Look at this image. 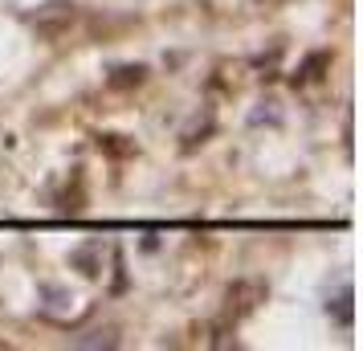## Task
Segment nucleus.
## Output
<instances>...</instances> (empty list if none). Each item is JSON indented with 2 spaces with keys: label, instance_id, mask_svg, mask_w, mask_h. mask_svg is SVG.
Segmentation results:
<instances>
[{
  "label": "nucleus",
  "instance_id": "obj_1",
  "mask_svg": "<svg viewBox=\"0 0 363 351\" xmlns=\"http://www.w3.org/2000/svg\"><path fill=\"white\" fill-rule=\"evenodd\" d=\"M74 25H78V4H74V0H45L33 17H29V29H33L41 41H57V37H66Z\"/></svg>",
  "mask_w": 363,
  "mask_h": 351
},
{
  "label": "nucleus",
  "instance_id": "obj_2",
  "mask_svg": "<svg viewBox=\"0 0 363 351\" xmlns=\"http://www.w3.org/2000/svg\"><path fill=\"white\" fill-rule=\"evenodd\" d=\"M265 294H269V290H265L262 278H241V282H233L229 290H225V318H229V323L249 318L265 302Z\"/></svg>",
  "mask_w": 363,
  "mask_h": 351
},
{
  "label": "nucleus",
  "instance_id": "obj_3",
  "mask_svg": "<svg viewBox=\"0 0 363 351\" xmlns=\"http://www.w3.org/2000/svg\"><path fill=\"white\" fill-rule=\"evenodd\" d=\"M102 257H106V245H102V241H86V245H78V250L69 253V266L78 269L82 278H99Z\"/></svg>",
  "mask_w": 363,
  "mask_h": 351
},
{
  "label": "nucleus",
  "instance_id": "obj_4",
  "mask_svg": "<svg viewBox=\"0 0 363 351\" xmlns=\"http://www.w3.org/2000/svg\"><path fill=\"white\" fill-rule=\"evenodd\" d=\"M147 82V66H115L111 74H106V86L111 90H139V86Z\"/></svg>",
  "mask_w": 363,
  "mask_h": 351
},
{
  "label": "nucleus",
  "instance_id": "obj_5",
  "mask_svg": "<svg viewBox=\"0 0 363 351\" xmlns=\"http://www.w3.org/2000/svg\"><path fill=\"white\" fill-rule=\"evenodd\" d=\"M327 318H335L339 327H351V318H355V299H351V290L327 299Z\"/></svg>",
  "mask_w": 363,
  "mask_h": 351
},
{
  "label": "nucleus",
  "instance_id": "obj_6",
  "mask_svg": "<svg viewBox=\"0 0 363 351\" xmlns=\"http://www.w3.org/2000/svg\"><path fill=\"white\" fill-rule=\"evenodd\" d=\"M74 347H118V331L115 327H99V331H86L69 339Z\"/></svg>",
  "mask_w": 363,
  "mask_h": 351
},
{
  "label": "nucleus",
  "instance_id": "obj_7",
  "mask_svg": "<svg viewBox=\"0 0 363 351\" xmlns=\"http://www.w3.org/2000/svg\"><path fill=\"white\" fill-rule=\"evenodd\" d=\"M327 66H330V53H311V57H306V66H302V69L294 74V86H311V82H318V78H323L318 69H327Z\"/></svg>",
  "mask_w": 363,
  "mask_h": 351
},
{
  "label": "nucleus",
  "instance_id": "obj_8",
  "mask_svg": "<svg viewBox=\"0 0 363 351\" xmlns=\"http://www.w3.org/2000/svg\"><path fill=\"white\" fill-rule=\"evenodd\" d=\"M213 131V111H204V123L200 118H192V127L184 131V151H192L196 143H204V135Z\"/></svg>",
  "mask_w": 363,
  "mask_h": 351
},
{
  "label": "nucleus",
  "instance_id": "obj_9",
  "mask_svg": "<svg viewBox=\"0 0 363 351\" xmlns=\"http://www.w3.org/2000/svg\"><path fill=\"white\" fill-rule=\"evenodd\" d=\"M99 147L111 151V155H131L135 143H123V135H99Z\"/></svg>",
  "mask_w": 363,
  "mask_h": 351
}]
</instances>
